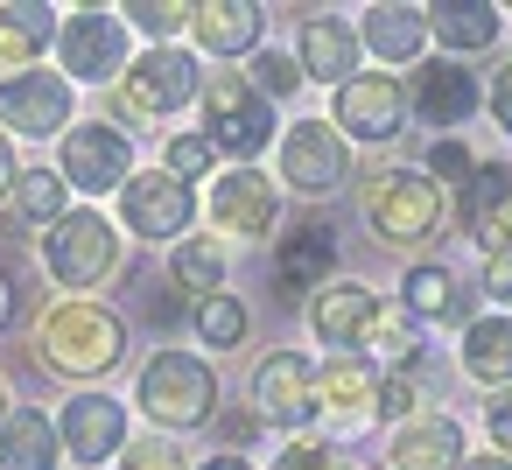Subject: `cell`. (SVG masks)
<instances>
[{
  "instance_id": "1",
  "label": "cell",
  "mask_w": 512,
  "mask_h": 470,
  "mask_svg": "<svg viewBox=\"0 0 512 470\" xmlns=\"http://www.w3.org/2000/svg\"><path fill=\"white\" fill-rule=\"evenodd\" d=\"M36 358L57 372V379H106L120 358H127V323L120 309L106 302H85V295H64L36 316Z\"/></svg>"
},
{
  "instance_id": "2",
  "label": "cell",
  "mask_w": 512,
  "mask_h": 470,
  "mask_svg": "<svg viewBox=\"0 0 512 470\" xmlns=\"http://www.w3.org/2000/svg\"><path fill=\"white\" fill-rule=\"evenodd\" d=\"M134 407L155 421V435H190L218 421V372L197 351H155L134 379Z\"/></svg>"
},
{
  "instance_id": "3",
  "label": "cell",
  "mask_w": 512,
  "mask_h": 470,
  "mask_svg": "<svg viewBox=\"0 0 512 470\" xmlns=\"http://www.w3.org/2000/svg\"><path fill=\"white\" fill-rule=\"evenodd\" d=\"M43 274L64 288V295H92L120 274V225L106 211H71L43 232Z\"/></svg>"
},
{
  "instance_id": "4",
  "label": "cell",
  "mask_w": 512,
  "mask_h": 470,
  "mask_svg": "<svg viewBox=\"0 0 512 470\" xmlns=\"http://www.w3.org/2000/svg\"><path fill=\"white\" fill-rule=\"evenodd\" d=\"M197 92H204L197 57L169 43V50H141V57L127 64V78L113 85V106H120V120L155 127V120H176V113H183Z\"/></svg>"
},
{
  "instance_id": "5",
  "label": "cell",
  "mask_w": 512,
  "mask_h": 470,
  "mask_svg": "<svg viewBox=\"0 0 512 470\" xmlns=\"http://www.w3.org/2000/svg\"><path fill=\"white\" fill-rule=\"evenodd\" d=\"M57 64L71 85H120L134 64V29L120 8H71L57 22Z\"/></svg>"
},
{
  "instance_id": "6",
  "label": "cell",
  "mask_w": 512,
  "mask_h": 470,
  "mask_svg": "<svg viewBox=\"0 0 512 470\" xmlns=\"http://www.w3.org/2000/svg\"><path fill=\"white\" fill-rule=\"evenodd\" d=\"M204 141L218 148V155H232L239 169H253V155L274 141V106L246 85V71H218V78H204Z\"/></svg>"
},
{
  "instance_id": "7",
  "label": "cell",
  "mask_w": 512,
  "mask_h": 470,
  "mask_svg": "<svg viewBox=\"0 0 512 470\" xmlns=\"http://www.w3.org/2000/svg\"><path fill=\"white\" fill-rule=\"evenodd\" d=\"M365 225L379 232V246H421L442 225V190L428 183V169H379L365 176Z\"/></svg>"
},
{
  "instance_id": "8",
  "label": "cell",
  "mask_w": 512,
  "mask_h": 470,
  "mask_svg": "<svg viewBox=\"0 0 512 470\" xmlns=\"http://www.w3.org/2000/svg\"><path fill=\"white\" fill-rule=\"evenodd\" d=\"M78 127V85L64 71H22L0 85V134H22V141H64Z\"/></svg>"
},
{
  "instance_id": "9",
  "label": "cell",
  "mask_w": 512,
  "mask_h": 470,
  "mask_svg": "<svg viewBox=\"0 0 512 470\" xmlns=\"http://www.w3.org/2000/svg\"><path fill=\"white\" fill-rule=\"evenodd\" d=\"M57 176H64L78 197H113V190H127V176H134V141H127V127H113V120H78V127L57 141Z\"/></svg>"
},
{
  "instance_id": "10",
  "label": "cell",
  "mask_w": 512,
  "mask_h": 470,
  "mask_svg": "<svg viewBox=\"0 0 512 470\" xmlns=\"http://www.w3.org/2000/svg\"><path fill=\"white\" fill-rule=\"evenodd\" d=\"M330 127L358 148H386L407 134V85L393 71H358L351 85H337L330 99Z\"/></svg>"
},
{
  "instance_id": "11",
  "label": "cell",
  "mask_w": 512,
  "mask_h": 470,
  "mask_svg": "<svg viewBox=\"0 0 512 470\" xmlns=\"http://www.w3.org/2000/svg\"><path fill=\"white\" fill-rule=\"evenodd\" d=\"M281 183H288L295 197H309V204L337 197V190L351 183V141H344L330 120H295V127L281 134Z\"/></svg>"
},
{
  "instance_id": "12",
  "label": "cell",
  "mask_w": 512,
  "mask_h": 470,
  "mask_svg": "<svg viewBox=\"0 0 512 470\" xmlns=\"http://www.w3.org/2000/svg\"><path fill=\"white\" fill-rule=\"evenodd\" d=\"M190 218H197V190L176 183L169 169H134L127 190H120V225L127 239H190Z\"/></svg>"
},
{
  "instance_id": "13",
  "label": "cell",
  "mask_w": 512,
  "mask_h": 470,
  "mask_svg": "<svg viewBox=\"0 0 512 470\" xmlns=\"http://www.w3.org/2000/svg\"><path fill=\"white\" fill-rule=\"evenodd\" d=\"M316 414L330 421V435L372 428V421H379V372H372V358L337 351V358L316 372Z\"/></svg>"
},
{
  "instance_id": "14",
  "label": "cell",
  "mask_w": 512,
  "mask_h": 470,
  "mask_svg": "<svg viewBox=\"0 0 512 470\" xmlns=\"http://www.w3.org/2000/svg\"><path fill=\"white\" fill-rule=\"evenodd\" d=\"M281 218V183L260 169H225L211 183V225L218 239H267Z\"/></svg>"
},
{
  "instance_id": "15",
  "label": "cell",
  "mask_w": 512,
  "mask_h": 470,
  "mask_svg": "<svg viewBox=\"0 0 512 470\" xmlns=\"http://www.w3.org/2000/svg\"><path fill=\"white\" fill-rule=\"evenodd\" d=\"M57 442L71 449V463H113L127 449V400L113 393H71L64 414H57Z\"/></svg>"
},
{
  "instance_id": "16",
  "label": "cell",
  "mask_w": 512,
  "mask_h": 470,
  "mask_svg": "<svg viewBox=\"0 0 512 470\" xmlns=\"http://www.w3.org/2000/svg\"><path fill=\"white\" fill-rule=\"evenodd\" d=\"M253 414L260 428H302L316 414V372L302 351H267L253 372Z\"/></svg>"
},
{
  "instance_id": "17",
  "label": "cell",
  "mask_w": 512,
  "mask_h": 470,
  "mask_svg": "<svg viewBox=\"0 0 512 470\" xmlns=\"http://www.w3.org/2000/svg\"><path fill=\"white\" fill-rule=\"evenodd\" d=\"M407 113H414L421 127H463V120L477 113V78H470L463 64H449V57H435V64L414 71Z\"/></svg>"
},
{
  "instance_id": "18",
  "label": "cell",
  "mask_w": 512,
  "mask_h": 470,
  "mask_svg": "<svg viewBox=\"0 0 512 470\" xmlns=\"http://www.w3.org/2000/svg\"><path fill=\"white\" fill-rule=\"evenodd\" d=\"M295 64H302V78H316V85H351V78H358V36H351V22H337V15H302V29H295Z\"/></svg>"
},
{
  "instance_id": "19",
  "label": "cell",
  "mask_w": 512,
  "mask_h": 470,
  "mask_svg": "<svg viewBox=\"0 0 512 470\" xmlns=\"http://www.w3.org/2000/svg\"><path fill=\"white\" fill-rule=\"evenodd\" d=\"M463 456L470 449H463L456 414H414L393 428V449H386L393 470H463Z\"/></svg>"
},
{
  "instance_id": "20",
  "label": "cell",
  "mask_w": 512,
  "mask_h": 470,
  "mask_svg": "<svg viewBox=\"0 0 512 470\" xmlns=\"http://www.w3.org/2000/svg\"><path fill=\"white\" fill-rule=\"evenodd\" d=\"M463 225L484 253H512V169L477 162V183L463 190Z\"/></svg>"
},
{
  "instance_id": "21",
  "label": "cell",
  "mask_w": 512,
  "mask_h": 470,
  "mask_svg": "<svg viewBox=\"0 0 512 470\" xmlns=\"http://www.w3.org/2000/svg\"><path fill=\"white\" fill-rule=\"evenodd\" d=\"M190 36L204 57H253L267 36V8H246V0H204L190 8Z\"/></svg>"
},
{
  "instance_id": "22",
  "label": "cell",
  "mask_w": 512,
  "mask_h": 470,
  "mask_svg": "<svg viewBox=\"0 0 512 470\" xmlns=\"http://www.w3.org/2000/svg\"><path fill=\"white\" fill-rule=\"evenodd\" d=\"M372 309H379V295H372L365 281H330V288L309 302V330H316L330 351H358V337H365Z\"/></svg>"
},
{
  "instance_id": "23",
  "label": "cell",
  "mask_w": 512,
  "mask_h": 470,
  "mask_svg": "<svg viewBox=\"0 0 512 470\" xmlns=\"http://www.w3.org/2000/svg\"><path fill=\"white\" fill-rule=\"evenodd\" d=\"M421 15H428V43H442L449 64L456 57H477V50H491L505 36V15L484 8V0H442V8H421Z\"/></svg>"
},
{
  "instance_id": "24",
  "label": "cell",
  "mask_w": 512,
  "mask_h": 470,
  "mask_svg": "<svg viewBox=\"0 0 512 470\" xmlns=\"http://www.w3.org/2000/svg\"><path fill=\"white\" fill-rule=\"evenodd\" d=\"M456 365L463 379L477 386H512V316H470L463 323V344H456Z\"/></svg>"
},
{
  "instance_id": "25",
  "label": "cell",
  "mask_w": 512,
  "mask_h": 470,
  "mask_svg": "<svg viewBox=\"0 0 512 470\" xmlns=\"http://www.w3.org/2000/svg\"><path fill=\"white\" fill-rule=\"evenodd\" d=\"M57 463H64V442L43 407H15L0 421V470H57Z\"/></svg>"
},
{
  "instance_id": "26",
  "label": "cell",
  "mask_w": 512,
  "mask_h": 470,
  "mask_svg": "<svg viewBox=\"0 0 512 470\" xmlns=\"http://www.w3.org/2000/svg\"><path fill=\"white\" fill-rule=\"evenodd\" d=\"M50 43H57V8H0V85L36 71Z\"/></svg>"
},
{
  "instance_id": "27",
  "label": "cell",
  "mask_w": 512,
  "mask_h": 470,
  "mask_svg": "<svg viewBox=\"0 0 512 470\" xmlns=\"http://www.w3.org/2000/svg\"><path fill=\"white\" fill-rule=\"evenodd\" d=\"M358 50H379L386 64H421V50H428V15H421V8H365Z\"/></svg>"
},
{
  "instance_id": "28",
  "label": "cell",
  "mask_w": 512,
  "mask_h": 470,
  "mask_svg": "<svg viewBox=\"0 0 512 470\" xmlns=\"http://www.w3.org/2000/svg\"><path fill=\"white\" fill-rule=\"evenodd\" d=\"M400 309H407L414 323H463V281H456L442 260L407 267V281H400Z\"/></svg>"
},
{
  "instance_id": "29",
  "label": "cell",
  "mask_w": 512,
  "mask_h": 470,
  "mask_svg": "<svg viewBox=\"0 0 512 470\" xmlns=\"http://www.w3.org/2000/svg\"><path fill=\"white\" fill-rule=\"evenodd\" d=\"M225 274H232V253H225V239H176L169 246V288H183V295H225Z\"/></svg>"
},
{
  "instance_id": "30",
  "label": "cell",
  "mask_w": 512,
  "mask_h": 470,
  "mask_svg": "<svg viewBox=\"0 0 512 470\" xmlns=\"http://www.w3.org/2000/svg\"><path fill=\"white\" fill-rule=\"evenodd\" d=\"M330 267H337V232L330 225H302L295 239H281V260H274L281 288H316V281H330Z\"/></svg>"
},
{
  "instance_id": "31",
  "label": "cell",
  "mask_w": 512,
  "mask_h": 470,
  "mask_svg": "<svg viewBox=\"0 0 512 470\" xmlns=\"http://www.w3.org/2000/svg\"><path fill=\"white\" fill-rule=\"evenodd\" d=\"M8 204H15V218L22 225H57V218H71V183L57 176V169H22L15 176V190H8Z\"/></svg>"
},
{
  "instance_id": "32",
  "label": "cell",
  "mask_w": 512,
  "mask_h": 470,
  "mask_svg": "<svg viewBox=\"0 0 512 470\" xmlns=\"http://www.w3.org/2000/svg\"><path fill=\"white\" fill-rule=\"evenodd\" d=\"M190 323H197L204 351H239V344H246V330H253V316H246V302H239V295H204Z\"/></svg>"
},
{
  "instance_id": "33",
  "label": "cell",
  "mask_w": 512,
  "mask_h": 470,
  "mask_svg": "<svg viewBox=\"0 0 512 470\" xmlns=\"http://www.w3.org/2000/svg\"><path fill=\"white\" fill-rule=\"evenodd\" d=\"M393 358V365H407V351H414V316L400 309V302H386L379 295V309H372V323H365V337H358V358Z\"/></svg>"
},
{
  "instance_id": "34",
  "label": "cell",
  "mask_w": 512,
  "mask_h": 470,
  "mask_svg": "<svg viewBox=\"0 0 512 470\" xmlns=\"http://www.w3.org/2000/svg\"><path fill=\"white\" fill-rule=\"evenodd\" d=\"M120 22L134 36H148V50H169L190 29V8H183V0H134V8H120Z\"/></svg>"
},
{
  "instance_id": "35",
  "label": "cell",
  "mask_w": 512,
  "mask_h": 470,
  "mask_svg": "<svg viewBox=\"0 0 512 470\" xmlns=\"http://www.w3.org/2000/svg\"><path fill=\"white\" fill-rule=\"evenodd\" d=\"M246 85H253L267 106H274V99H295V85H302V64H295L288 50H267V43H260V50H253V71H246Z\"/></svg>"
},
{
  "instance_id": "36",
  "label": "cell",
  "mask_w": 512,
  "mask_h": 470,
  "mask_svg": "<svg viewBox=\"0 0 512 470\" xmlns=\"http://www.w3.org/2000/svg\"><path fill=\"white\" fill-rule=\"evenodd\" d=\"M120 470H190V456H183L176 435H127Z\"/></svg>"
},
{
  "instance_id": "37",
  "label": "cell",
  "mask_w": 512,
  "mask_h": 470,
  "mask_svg": "<svg viewBox=\"0 0 512 470\" xmlns=\"http://www.w3.org/2000/svg\"><path fill=\"white\" fill-rule=\"evenodd\" d=\"M211 162H218V148H211L204 134H169V148H162V169H169L176 183H197V176H211Z\"/></svg>"
},
{
  "instance_id": "38",
  "label": "cell",
  "mask_w": 512,
  "mask_h": 470,
  "mask_svg": "<svg viewBox=\"0 0 512 470\" xmlns=\"http://www.w3.org/2000/svg\"><path fill=\"white\" fill-rule=\"evenodd\" d=\"M274 470H358L344 449H330V442H316V435H295L281 456H274Z\"/></svg>"
},
{
  "instance_id": "39",
  "label": "cell",
  "mask_w": 512,
  "mask_h": 470,
  "mask_svg": "<svg viewBox=\"0 0 512 470\" xmlns=\"http://www.w3.org/2000/svg\"><path fill=\"white\" fill-rule=\"evenodd\" d=\"M414 407H421V393H414L407 365H393V372L379 379V414H386V421H414Z\"/></svg>"
},
{
  "instance_id": "40",
  "label": "cell",
  "mask_w": 512,
  "mask_h": 470,
  "mask_svg": "<svg viewBox=\"0 0 512 470\" xmlns=\"http://www.w3.org/2000/svg\"><path fill=\"white\" fill-rule=\"evenodd\" d=\"M435 176H477V155L463 148V141H435L428 148V183Z\"/></svg>"
},
{
  "instance_id": "41",
  "label": "cell",
  "mask_w": 512,
  "mask_h": 470,
  "mask_svg": "<svg viewBox=\"0 0 512 470\" xmlns=\"http://www.w3.org/2000/svg\"><path fill=\"white\" fill-rule=\"evenodd\" d=\"M484 428H491L498 456H512V386H498V393L484 400Z\"/></svg>"
},
{
  "instance_id": "42",
  "label": "cell",
  "mask_w": 512,
  "mask_h": 470,
  "mask_svg": "<svg viewBox=\"0 0 512 470\" xmlns=\"http://www.w3.org/2000/svg\"><path fill=\"white\" fill-rule=\"evenodd\" d=\"M484 106H491L498 134H512V64H498V71H491V92H484Z\"/></svg>"
},
{
  "instance_id": "43",
  "label": "cell",
  "mask_w": 512,
  "mask_h": 470,
  "mask_svg": "<svg viewBox=\"0 0 512 470\" xmlns=\"http://www.w3.org/2000/svg\"><path fill=\"white\" fill-rule=\"evenodd\" d=\"M484 295L512 302V253H491V260H484Z\"/></svg>"
},
{
  "instance_id": "44",
  "label": "cell",
  "mask_w": 512,
  "mask_h": 470,
  "mask_svg": "<svg viewBox=\"0 0 512 470\" xmlns=\"http://www.w3.org/2000/svg\"><path fill=\"white\" fill-rule=\"evenodd\" d=\"M218 428H225V442H232V456H239V449L260 435V414H232V421H218Z\"/></svg>"
},
{
  "instance_id": "45",
  "label": "cell",
  "mask_w": 512,
  "mask_h": 470,
  "mask_svg": "<svg viewBox=\"0 0 512 470\" xmlns=\"http://www.w3.org/2000/svg\"><path fill=\"white\" fill-rule=\"evenodd\" d=\"M15 309H22V295H15V281H8V267H0V337H8V323H15Z\"/></svg>"
},
{
  "instance_id": "46",
  "label": "cell",
  "mask_w": 512,
  "mask_h": 470,
  "mask_svg": "<svg viewBox=\"0 0 512 470\" xmlns=\"http://www.w3.org/2000/svg\"><path fill=\"white\" fill-rule=\"evenodd\" d=\"M15 176H22V169H15V141H8V134H0V197H8V190H15Z\"/></svg>"
},
{
  "instance_id": "47",
  "label": "cell",
  "mask_w": 512,
  "mask_h": 470,
  "mask_svg": "<svg viewBox=\"0 0 512 470\" xmlns=\"http://www.w3.org/2000/svg\"><path fill=\"white\" fill-rule=\"evenodd\" d=\"M190 470H253V463L232 456V449H218V456H204V463H190Z\"/></svg>"
},
{
  "instance_id": "48",
  "label": "cell",
  "mask_w": 512,
  "mask_h": 470,
  "mask_svg": "<svg viewBox=\"0 0 512 470\" xmlns=\"http://www.w3.org/2000/svg\"><path fill=\"white\" fill-rule=\"evenodd\" d=\"M463 470H512V456H498V449L491 456H463Z\"/></svg>"
},
{
  "instance_id": "49",
  "label": "cell",
  "mask_w": 512,
  "mask_h": 470,
  "mask_svg": "<svg viewBox=\"0 0 512 470\" xmlns=\"http://www.w3.org/2000/svg\"><path fill=\"white\" fill-rule=\"evenodd\" d=\"M15 414V400H8V379H0V421H8Z\"/></svg>"
}]
</instances>
